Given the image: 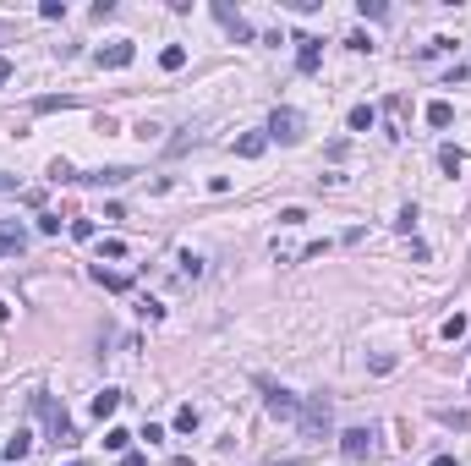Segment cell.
I'll return each mask as SVG.
<instances>
[{
    "mask_svg": "<svg viewBox=\"0 0 471 466\" xmlns=\"http://www.w3.org/2000/svg\"><path fill=\"white\" fill-rule=\"evenodd\" d=\"M318 66H324V39L302 33V39H296V72H302V77H312Z\"/></svg>",
    "mask_w": 471,
    "mask_h": 466,
    "instance_id": "ba28073f",
    "label": "cell"
},
{
    "mask_svg": "<svg viewBox=\"0 0 471 466\" xmlns=\"http://www.w3.org/2000/svg\"><path fill=\"white\" fill-rule=\"evenodd\" d=\"M6 318H11V302H0V324H6Z\"/></svg>",
    "mask_w": 471,
    "mask_h": 466,
    "instance_id": "e575fe53",
    "label": "cell"
},
{
    "mask_svg": "<svg viewBox=\"0 0 471 466\" xmlns=\"http://www.w3.org/2000/svg\"><path fill=\"white\" fill-rule=\"evenodd\" d=\"M466 329H471V318H466V313L444 318V340H460V335H466Z\"/></svg>",
    "mask_w": 471,
    "mask_h": 466,
    "instance_id": "7402d4cb",
    "label": "cell"
},
{
    "mask_svg": "<svg viewBox=\"0 0 471 466\" xmlns=\"http://www.w3.org/2000/svg\"><path fill=\"white\" fill-rule=\"evenodd\" d=\"M28 450H33V433H28V428H17V433L0 445V455H6L11 466H22V455H28Z\"/></svg>",
    "mask_w": 471,
    "mask_h": 466,
    "instance_id": "7c38bea8",
    "label": "cell"
},
{
    "mask_svg": "<svg viewBox=\"0 0 471 466\" xmlns=\"http://www.w3.org/2000/svg\"><path fill=\"white\" fill-rule=\"evenodd\" d=\"M33 411H39L44 417V428H50V439H55V445H77V428H72V411H66V406H55L50 401V395H33Z\"/></svg>",
    "mask_w": 471,
    "mask_h": 466,
    "instance_id": "6da1fadb",
    "label": "cell"
},
{
    "mask_svg": "<svg viewBox=\"0 0 471 466\" xmlns=\"http://www.w3.org/2000/svg\"><path fill=\"white\" fill-rule=\"evenodd\" d=\"M466 384H471V379H466Z\"/></svg>",
    "mask_w": 471,
    "mask_h": 466,
    "instance_id": "74e56055",
    "label": "cell"
},
{
    "mask_svg": "<svg viewBox=\"0 0 471 466\" xmlns=\"http://www.w3.org/2000/svg\"><path fill=\"white\" fill-rule=\"evenodd\" d=\"M296 428H302V439H329V428H334V406H329L324 395H307Z\"/></svg>",
    "mask_w": 471,
    "mask_h": 466,
    "instance_id": "7a4b0ae2",
    "label": "cell"
},
{
    "mask_svg": "<svg viewBox=\"0 0 471 466\" xmlns=\"http://www.w3.org/2000/svg\"><path fill=\"white\" fill-rule=\"evenodd\" d=\"M340 455H346L351 466L373 461V455H378V428H373V423H362V428H346V433H340Z\"/></svg>",
    "mask_w": 471,
    "mask_h": 466,
    "instance_id": "3957f363",
    "label": "cell"
},
{
    "mask_svg": "<svg viewBox=\"0 0 471 466\" xmlns=\"http://www.w3.org/2000/svg\"><path fill=\"white\" fill-rule=\"evenodd\" d=\"M263 149H268V132H246V137H236V154H242V159H258Z\"/></svg>",
    "mask_w": 471,
    "mask_h": 466,
    "instance_id": "5bb4252c",
    "label": "cell"
},
{
    "mask_svg": "<svg viewBox=\"0 0 471 466\" xmlns=\"http://www.w3.org/2000/svg\"><path fill=\"white\" fill-rule=\"evenodd\" d=\"M0 83H11V61L6 55H0Z\"/></svg>",
    "mask_w": 471,
    "mask_h": 466,
    "instance_id": "836d02e7",
    "label": "cell"
},
{
    "mask_svg": "<svg viewBox=\"0 0 471 466\" xmlns=\"http://www.w3.org/2000/svg\"><path fill=\"white\" fill-rule=\"evenodd\" d=\"M93 61H99L104 72H121V66H132V61H137V44H132V39H115V44H104V50L93 55Z\"/></svg>",
    "mask_w": 471,
    "mask_h": 466,
    "instance_id": "8992f818",
    "label": "cell"
},
{
    "mask_svg": "<svg viewBox=\"0 0 471 466\" xmlns=\"http://www.w3.org/2000/svg\"><path fill=\"white\" fill-rule=\"evenodd\" d=\"M455 50V39H433V44H422V55H450Z\"/></svg>",
    "mask_w": 471,
    "mask_h": 466,
    "instance_id": "4dcf8cb0",
    "label": "cell"
},
{
    "mask_svg": "<svg viewBox=\"0 0 471 466\" xmlns=\"http://www.w3.org/2000/svg\"><path fill=\"white\" fill-rule=\"evenodd\" d=\"M214 17H220V28H225V33H230L236 44H252V22H246L242 11H230L225 0H214Z\"/></svg>",
    "mask_w": 471,
    "mask_h": 466,
    "instance_id": "52a82bcc",
    "label": "cell"
},
{
    "mask_svg": "<svg viewBox=\"0 0 471 466\" xmlns=\"http://www.w3.org/2000/svg\"><path fill=\"white\" fill-rule=\"evenodd\" d=\"M39 231L44 236H61V214H39Z\"/></svg>",
    "mask_w": 471,
    "mask_h": 466,
    "instance_id": "f546056e",
    "label": "cell"
},
{
    "mask_svg": "<svg viewBox=\"0 0 471 466\" xmlns=\"http://www.w3.org/2000/svg\"><path fill=\"white\" fill-rule=\"evenodd\" d=\"M373 121H378V110H373V105H356V110L346 115V127H351V132H373Z\"/></svg>",
    "mask_w": 471,
    "mask_h": 466,
    "instance_id": "e0dca14e",
    "label": "cell"
},
{
    "mask_svg": "<svg viewBox=\"0 0 471 466\" xmlns=\"http://www.w3.org/2000/svg\"><path fill=\"white\" fill-rule=\"evenodd\" d=\"M126 445H132L126 428H110V433H104V450H121V455H126Z\"/></svg>",
    "mask_w": 471,
    "mask_h": 466,
    "instance_id": "cb8c5ba5",
    "label": "cell"
},
{
    "mask_svg": "<svg viewBox=\"0 0 471 466\" xmlns=\"http://www.w3.org/2000/svg\"><path fill=\"white\" fill-rule=\"evenodd\" d=\"M362 17H373V22H384V17H390V6H384V0H362Z\"/></svg>",
    "mask_w": 471,
    "mask_h": 466,
    "instance_id": "83f0119b",
    "label": "cell"
},
{
    "mask_svg": "<svg viewBox=\"0 0 471 466\" xmlns=\"http://www.w3.org/2000/svg\"><path fill=\"white\" fill-rule=\"evenodd\" d=\"M39 17H44V22H61V17H66V0H44Z\"/></svg>",
    "mask_w": 471,
    "mask_h": 466,
    "instance_id": "4316f807",
    "label": "cell"
},
{
    "mask_svg": "<svg viewBox=\"0 0 471 466\" xmlns=\"http://www.w3.org/2000/svg\"><path fill=\"white\" fill-rule=\"evenodd\" d=\"M137 170L132 165H110V170H88V176H77V181H88V187H126Z\"/></svg>",
    "mask_w": 471,
    "mask_h": 466,
    "instance_id": "9c48e42d",
    "label": "cell"
},
{
    "mask_svg": "<svg viewBox=\"0 0 471 466\" xmlns=\"http://www.w3.org/2000/svg\"><path fill=\"white\" fill-rule=\"evenodd\" d=\"M115 406H121V390H99V395H93V417H115Z\"/></svg>",
    "mask_w": 471,
    "mask_h": 466,
    "instance_id": "2e32d148",
    "label": "cell"
},
{
    "mask_svg": "<svg viewBox=\"0 0 471 466\" xmlns=\"http://www.w3.org/2000/svg\"><path fill=\"white\" fill-rule=\"evenodd\" d=\"M433 466H455V455H438V461H433Z\"/></svg>",
    "mask_w": 471,
    "mask_h": 466,
    "instance_id": "d590c367",
    "label": "cell"
},
{
    "mask_svg": "<svg viewBox=\"0 0 471 466\" xmlns=\"http://www.w3.org/2000/svg\"><path fill=\"white\" fill-rule=\"evenodd\" d=\"M395 225H400V231L411 236V231H416V209H411V203H406V209H400V220H395Z\"/></svg>",
    "mask_w": 471,
    "mask_h": 466,
    "instance_id": "1f68e13d",
    "label": "cell"
},
{
    "mask_svg": "<svg viewBox=\"0 0 471 466\" xmlns=\"http://www.w3.org/2000/svg\"><path fill=\"white\" fill-rule=\"evenodd\" d=\"M433 417H438L444 428H455V433H466V428H471V411H460V406H433Z\"/></svg>",
    "mask_w": 471,
    "mask_h": 466,
    "instance_id": "4fadbf2b",
    "label": "cell"
},
{
    "mask_svg": "<svg viewBox=\"0 0 471 466\" xmlns=\"http://www.w3.org/2000/svg\"><path fill=\"white\" fill-rule=\"evenodd\" d=\"M159 66H164V72H181V66H186V44H164Z\"/></svg>",
    "mask_w": 471,
    "mask_h": 466,
    "instance_id": "ac0fdd59",
    "label": "cell"
},
{
    "mask_svg": "<svg viewBox=\"0 0 471 466\" xmlns=\"http://www.w3.org/2000/svg\"><path fill=\"white\" fill-rule=\"evenodd\" d=\"M28 253V231H22L17 220H6L0 225V258H22Z\"/></svg>",
    "mask_w": 471,
    "mask_h": 466,
    "instance_id": "30bf717a",
    "label": "cell"
},
{
    "mask_svg": "<svg viewBox=\"0 0 471 466\" xmlns=\"http://www.w3.org/2000/svg\"><path fill=\"white\" fill-rule=\"evenodd\" d=\"M263 406H268V417H280V423H296L302 417V395L296 390H280V384H268Z\"/></svg>",
    "mask_w": 471,
    "mask_h": 466,
    "instance_id": "277c9868",
    "label": "cell"
},
{
    "mask_svg": "<svg viewBox=\"0 0 471 466\" xmlns=\"http://www.w3.org/2000/svg\"><path fill=\"white\" fill-rule=\"evenodd\" d=\"M438 170H444V176H460V170H466V154L455 149V143H444V149H438Z\"/></svg>",
    "mask_w": 471,
    "mask_h": 466,
    "instance_id": "9a60e30c",
    "label": "cell"
},
{
    "mask_svg": "<svg viewBox=\"0 0 471 466\" xmlns=\"http://www.w3.org/2000/svg\"><path fill=\"white\" fill-rule=\"evenodd\" d=\"M121 466H148V455H137V450H126V455H121Z\"/></svg>",
    "mask_w": 471,
    "mask_h": 466,
    "instance_id": "d6a6232c",
    "label": "cell"
},
{
    "mask_svg": "<svg viewBox=\"0 0 471 466\" xmlns=\"http://www.w3.org/2000/svg\"><path fill=\"white\" fill-rule=\"evenodd\" d=\"M268 137H274V143H302V115H296V110H274V115H268Z\"/></svg>",
    "mask_w": 471,
    "mask_h": 466,
    "instance_id": "5b68a950",
    "label": "cell"
},
{
    "mask_svg": "<svg viewBox=\"0 0 471 466\" xmlns=\"http://www.w3.org/2000/svg\"><path fill=\"white\" fill-rule=\"evenodd\" d=\"M72 105H77L72 93H44V99H33V110H39V115H50V110H72Z\"/></svg>",
    "mask_w": 471,
    "mask_h": 466,
    "instance_id": "ffe728a7",
    "label": "cell"
},
{
    "mask_svg": "<svg viewBox=\"0 0 471 466\" xmlns=\"http://www.w3.org/2000/svg\"><path fill=\"white\" fill-rule=\"evenodd\" d=\"M192 428H198V406H181L176 411V433H192Z\"/></svg>",
    "mask_w": 471,
    "mask_h": 466,
    "instance_id": "603a6c76",
    "label": "cell"
},
{
    "mask_svg": "<svg viewBox=\"0 0 471 466\" xmlns=\"http://www.w3.org/2000/svg\"><path fill=\"white\" fill-rule=\"evenodd\" d=\"M93 280H99L104 291H132V280H126V275H115V269H104V263L93 269Z\"/></svg>",
    "mask_w": 471,
    "mask_h": 466,
    "instance_id": "44dd1931",
    "label": "cell"
},
{
    "mask_svg": "<svg viewBox=\"0 0 471 466\" xmlns=\"http://www.w3.org/2000/svg\"><path fill=\"white\" fill-rule=\"evenodd\" d=\"M66 466H82V461H77V455H72V461H66Z\"/></svg>",
    "mask_w": 471,
    "mask_h": 466,
    "instance_id": "8d00e7d4",
    "label": "cell"
},
{
    "mask_svg": "<svg viewBox=\"0 0 471 466\" xmlns=\"http://www.w3.org/2000/svg\"><path fill=\"white\" fill-rule=\"evenodd\" d=\"M368 368H373V373H395V351H373Z\"/></svg>",
    "mask_w": 471,
    "mask_h": 466,
    "instance_id": "d4e9b609",
    "label": "cell"
},
{
    "mask_svg": "<svg viewBox=\"0 0 471 466\" xmlns=\"http://www.w3.org/2000/svg\"><path fill=\"white\" fill-rule=\"evenodd\" d=\"M384 115H390V137H406V93H390Z\"/></svg>",
    "mask_w": 471,
    "mask_h": 466,
    "instance_id": "8fae6325",
    "label": "cell"
},
{
    "mask_svg": "<svg viewBox=\"0 0 471 466\" xmlns=\"http://www.w3.org/2000/svg\"><path fill=\"white\" fill-rule=\"evenodd\" d=\"M50 181H77V170L66 165V159H50Z\"/></svg>",
    "mask_w": 471,
    "mask_h": 466,
    "instance_id": "484cf974",
    "label": "cell"
},
{
    "mask_svg": "<svg viewBox=\"0 0 471 466\" xmlns=\"http://www.w3.org/2000/svg\"><path fill=\"white\" fill-rule=\"evenodd\" d=\"M450 121H455V105L450 99H433L428 105V127H450Z\"/></svg>",
    "mask_w": 471,
    "mask_h": 466,
    "instance_id": "d6986e66",
    "label": "cell"
},
{
    "mask_svg": "<svg viewBox=\"0 0 471 466\" xmlns=\"http://www.w3.org/2000/svg\"><path fill=\"white\" fill-rule=\"evenodd\" d=\"M198 275H203V258L186 253V258H181V280H198Z\"/></svg>",
    "mask_w": 471,
    "mask_h": 466,
    "instance_id": "f1b7e54d",
    "label": "cell"
}]
</instances>
